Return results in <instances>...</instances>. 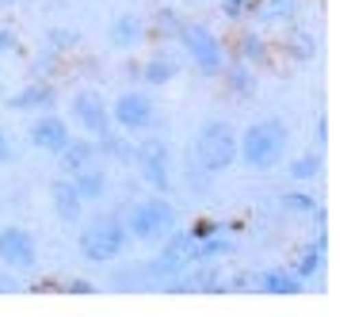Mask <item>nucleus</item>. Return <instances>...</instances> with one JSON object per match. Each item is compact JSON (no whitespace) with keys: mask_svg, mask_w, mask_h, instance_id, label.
Masks as SVG:
<instances>
[{"mask_svg":"<svg viewBox=\"0 0 351 317\" xmlns=\"http://www.w3.org/2000/svg\"><path fill=\"white\" fill-rule=\"evenodd\" d=\"M325 172V157H321V150H313V153H302V157H294L287 165V176H290V184H309V180H317Z\"/></svg>","mask_w":351,"mask_h":317,"instance_id":"nucleus-22","label":"nucleus"},{"mask_svg":"<svg viewBox=\"0 0 351 317\" xmlns=\"http://www.w3.org/2000/svg\"><path fill=\"white\" fill-rule=\"evenodd\" d=\"M73 187L80 191V199L84 203H99V199H107V187H111V176H107L104 161H96V165H84L80 172H73Z\"/></svg>","mask_w":351,"mask_h":317,"instance_id":"nucleus-19","label":"nucleus"},{"mask_svg":"<svg viewBox=\"0 0 351 317\" xmlns=\"http://www.w3.org/2000/svg\"><path fill=\"white\" fill-rule=\"evenodd\" d=\"M145 35H149V23H145V16H138V12H119V16L111 19V27H107V43L123 54H134L145 43Z\"/></svg>","mask_w":351,"mask_h":317,"instance_id":"nucleus-13","label":"nucleus"},{"mask_svg":"<svg viewBox=\"0 0 351 317\" xmlns=\"http://www.w3.org/2000/svg\"><path fill=\"white\" fill-rule=\"evenodd\" d=\"M62 291H69V294H96V283L92 279H65Z\"/></svg>","mask_w":351,"mask_h":317,"instance_id":"nucleus-34","label":"nucleus"},{"mask_svg":"<svg viewBox=\"0 0 351 317\" xmlns=\"http://www.w3.org/2000/svg\"><path fill=\"white\" fill-rule=\"evenodd\" d=\"M313 141H317V150L328 145V115L325 111H317V119H313Z\"/></svg>","mask_w":351,"mask_h":317,"instance_id":"nucleus-31","label":"nucleus"},{"mask_svg":"<svg viewBox=\"0 0 351 317\" xmlns=\"http://www.w3.org/2000/svg\"><path fill=\"white\" fill-rule=\"evenodd\" d=\"M218 229H226L221 222H210V218H202V222H195L187 233H191V241H199V237H210V233H218Z\"/></svg>","mask_w":351,"mask_h":317,"instance_id":"nucleus-32","label":"nucleus"},{"mask_svg":"<svg viewBox=\"0 0 351 317\" xmlns=\"http://www.w3.org/2000/svg\"><path fill=\"white\" fill-rule=\"evenodd\" d=\"M180 69H184V54L168 50V46H157V50H149L145 62L138 65V80L145 89H165V84H172V80L180 77Z\"/></svg>","mask_w":351,"mask_h":317,"instance_id":"nucleus-12","label":"nucleus"},{"mask_svg":"<svg viewBox=\"0 0 351 317\" xmlns=\"http://www.w3.org/2000/svg\"><path fill=\"white\" fill-rule=\"evenodd\" d=\"M287 150H290V126L279 115H263L237 134V161L248 172H260V176L275 172L287 161Z\"/></svg>","mask_w":351,"mask_h":317,"instance_id":"nucleus-1","label":"nucleus"},{"mask_svg":"<svg viewBox=\"0 0 351 317\" xmlns=\"http://www.w3.org/2000/svg\"><path fill=\"white\" fill-rule=\"evenodd\" d=\"M256 291L260 294H302L306 291V279L290 264H271L256 272Z\"/></svg>","mask_w":351,"mask_h":317,"instance_id":"nucleus-16","label":"nucleus"},{"mask_svg":"<svg viewBox=\"0 0 351 317\" xmlns=\"http://www.w3.org/2000/svg\"><path fill=\"white\" fill-rule=\"evenodd\" d=\"M107 107H111V123L119 134H145L157 123V99L149 89H123Z\"/></svg>","mask_w":351,"mask_h":317,"instance_id":"nucleus-7","label":"nucleus"},{"mask_svg":"<svg viewBox=\"0 0 351 317\" xmlns=\"http://www.w3.org/2000/svg\"><path fill=\"white\" fill-rule=\"evenodd\" d=\"M287 58H290V62H298V65L313 62V58H317V35H309L306 27L290 31V38H287Z\"/></svg>","mask_w":351,"mask_h":317,"instance_id":"nucleus-24","label":"nucleus"},{"mask_svg":"<svg viewBox=\"0 0 351 317\" xmlns=\"http://www.w3.org/2000/svg\"><path fill=\"white\" fill-rule=\"evenodd\" d=\"M58 104H62V92H58V84L46 80V77L27 80L23 89H16L12 96H4V107H8V111H19V115L58 111Z\"/></svg>","mask_w":351,"mask_h":317,"instance_id":"nucleus-11","label":"nucleus"},{"mask_svg":"<svg viewBox=\"0 0 351 317\" xmlns=\"http://www.w3.org/2000/svg\"><path fill=\"white\" fill-rule=\"evenodd\" d=\"M69 138H73L69 119L58 115V111H38L35 119H31V126H27V145L38 150V153H50V157H58Z\"/></svg>","mask_w":351,"mask_h":317,"instance_id":"nucleus-9","label":"nucleus"},{"mask_svg":"<svg viewBox=\"0 0 351 317\" xmlns=\"http://www.w3.org/2000/svg\"><path fill=\"white\" fill-rule=\"evenodd\" d=\"M99 161V150H96V138H69L65 141V150L58 153V172L62 176H73V172H80L84 165H96Z\"/></svg>","mask_w":351,"mask_h":317,"instance_id":"nucleus-18","label":"nucleus"},{"mask_svg":"<svg viewBox=\"0 0 351 317\" xmlns=\"http://www.w3.org/2000/svg\"><path fill=\"white\" fill-rule=\"evenodd\" d=\"M279 207L287 214H306V218H309V214L321 207V199H317L313 191H302V187H298V191H282L279 195Z\"/></svg>","mask_w":351,"mask_h":317,"instance_id":"nucleus-26","label":"nucleus"},{"mask_svg":"<svg viewBox=\"0 0 351 317\" xmlns=\"http://www.w3.org/2000/svg\"><path fill=\"white\" fill-rule=\"evenodd\" d=\"M69 123H77L80 130L88 134V138H104V134L114 130L111 107H107V99L99 96L96 89L73 92V99H69Z\"/></svg>","mask_w":351,"mask_h":317,"instance_id":"nucleus-8","label":"nucleus"},{"mask_svg":"<svg viewBox=\"0 0 351 317\" xmlns=\"http://www.w3.org/2000/svg\"><path fill=\"white\" fill-rule=\"evenodd\" d=\"M107 287H111V291H153L149 279H145V268H141V264L114 268V272L107 275Z\"/></svg>","mask_w":351,"mask_h":317,"instance_id":"nucleus-23","label":"nucleus"},{"mask_svg":"<svg viewBox=\"0 0 351 317\" xmlns=\"http://www.w3.org/2000/svg\"><path fill=\"white\" fill-rule=\"evenodd\" d=\"M8 157H12V138L4 134V126H0V165H4Z\"/></svg>","mask_w":351,"mask_h":317,"instance_id":"nucleus-35","label":"nucleus"},{"mask_svg":"<svg viewBox=\"0 0 351 317\" xmlns=\"http://www.w3.org/2000/svg\"><path fill=\"white\" fill-rule=\"evenodd\" d=\"M0 264L12 272H35L38 268V245L31 229L23 226H0Z\"/></svg>","mask_w":351,"mask_h":317,"instance_id":"nucleus-10","label":"nucleus"},{"mask_svg":"<svg viewBox=\"0 0 351 317\" xmlns=\"http://www.w3.org/2000/svg\"><path fill=\"white\" fill-rule=\"evenodd\" d=\"M180 27H184V19L176 16L172 8H160L157 16H153V35L157 38H176L180 35Z\"/></svg>","mask_w":351,"mask_h":317,"instance_id":"nucleus-27","label":"nucleus"},{"mask_svg":"<svg viewBox=\"0 0 351 317\" xmlns=\"http://www.w3.org/2000/svg\"><path fill=\"white\" fill-rule=\"evenodd\" d=\"M126 248H130V233H126L119 211H99L96 218L80 229V237H77L80 260H84V264H92V268L114 264Z\"/></svg>","mask_w":351,"mask_h":317,"instance_id":"nucleus-3","label":"nucleus"},{"mask_svg":"<svg viewBox=\"0 0 351 317\" xmlns=\"http://www.w3.org/2000/svg\"><path fill=\"white\" fill-rule=\"evenodd\" d=\"M50 207H53V214L65 222V226H77L80 218H84V199H80V191L73 187V180L69 176H58L50 180Z\"/></svg>","mask_w":351,"mask_h":317,"instance_id":"nucleus-14","label":"nucleus"},{"mask_svg":"<svg viewBox=\"0 0 351 317\" xmlns=\"http://www.w3.org/2000/svg\"><path fill=\"white\" fill-rule=\"evenodd\" d=\"M221 80H226L229 96H237V99H252L256 89H260V77H256V69H252V65H245L241 58H237L233 65L226 62V69H221Z\"/></svg>","mask_w":351,"mask_h":317,"instance_id":"nucleus-20","label":"nucleus"},{"mask_svg":"<svg viewBox=\"0 0 351 317\" xmlns=\"http://www.w3.org/2000/svg\"><path fill=\"white\" fill-rule=\"evenodd\" d=\"M237 253V237L229 229H218L210 237L191 241V253H187V264H218V260H229Z\"/></svg>","mask_w":351,"mask_h":317,"instance_id":"nucleus-15","label":"nucleus"},{"mask_svg":"<svg viewBox=\"0 0 351 317\" xmlns=\"http://www.w3.org/2000/svg\"><path fill=\"white\" fill-rule=\"evenodd\" d=\"M23 291V279H19V272H12V268L0 264V294H19Z\"/></svg>","mask_w":351,"mask_h":317,"instance_id":"nucleus-29","label":"nucleus"},{"mask_svg":"<svg viewBox=\"0 0 351 317\" xmlns=\"http://www.w3.org/2000/svg\"><path fill=\"white\" fill-rule=\"evenodd\" d=\"M134 168H138L141 184L153 187L157 195L172 191V145H168V138L153 134V138L134 141Z\"/></svg>","mask_w":351,"mask_h":317,"instance_id":"nucleus-6","label":"nucleus"},{"mask_svg":"<svg viewBox=\"0 0 351 317\" xmlns=\"http://www.w3.org/2000/svg\"><path fill=\"white\" fill-rule=\"evenodd\" d=\"M221 4V16L226 19H245L248 8H252V0H218Z\"/></svg>","mask_w":351,"mask_h":317,"instance_id":"nucleus-30","label":"nucleus"},{"mask_svg":"<svg viewBox=\"0 0 351 317\" xmlns=\"http://www.w3.org/2000/svg\"><path fill=\"white\" fill-rule=\"evenodd\" d=\"M325 256H328V233L325 226H317V237L309 241L306 248L298 253V260H294V272L302 275L306 283H321V272H325Z\"/></svg>","mask_w":351,"mask_h":317,"instance_id":"nucleus-17","label":"nucleus"},{"mask_svg":"<svg viewBox=\"0 0 351 317\" xmlns=\"http://www.w3.org/2000/svg\"><path fill=\"white\" fill-rule=\"evenodd\" d=\"M302 12V0H252L248 16H256L260 23H287Z\"/></svg>","mask_w":351,"mask_h":317,"instance_id":"nucleus-21","label":"nucleus"},{"mask_svg":"<svg viewBox=\"0 0 351 317\" xmlns=\"http://www.w3.org/2000/svg\"><path fill=\"white\" fill-rule=\"evenodd\" d=\"M16 46H19L16 31H12V27H4V23H0V58H8V54H16Z\"/></svg>","mask_w":351,"mask_h":317,"instance_id":"nucleus-33","label":"nucleus"},{"mask_svg":"<svg viewBox=\"0 0 351 317\" xmlns=\"http://www.w3.org/2000/svg\"><path fill=\"white\" fill-rule=\"evenodd\" d=\"M237 58H241L245 65H252V69H256V65H263L267 58H271V50H267V43H263L260 35L245 31V35L237 38Z\"/></svg>","mask_w":351,"mask_h":317,"instance_id":"nucleus-25","label":"nucleus"},{"mask_svg":"<svg viewBox=\"0 0 351 317\" xmlns=\"http://www.w3.org/2000/svg\"><path fill=\"white\" fill-rule=\"evenodd\" d=\"M191 161L206 172V176L229 172V168L237 165V130H233V123H229V119H206V123L195 130Z\"/></svg>","mask_w":351,"mask_h":317,"instance_id":"nucleus-4","label":"nucleus"},{"mask_svg":"<svg viewBox=\"0 0 351 317\" xmlns=\"http://www.w3.org/2000/svg\"><path fill=\"white\" fill-rule=\"evenodd\" d=\"M176 46L184 54V62L195 65L199 77H206V80L221 77V69H226V46H221L214 27H206L202 19H184L180 35H176Z\"/></svg>","mask_w":351,"mask_h":317,"instance_id":"nucleus-5","label":"nucleus"},{"mask_svg":"<svg viewBox=\"0 0 351 317\" xmlns=\"http://www.w3.org/2000/svg\"><path fill=\"white\" fill-rule=\"evenodd\" d=\"M77 43V35H73V31H65V27H50V31H46V46H50V50H69V46Z\"/></svg>","mask_w":351,"mask_h":317,"instance_id":"nucleus-28","label":"nucleus"},{"mask_svg":"<svg viewBox=\"0 0 351 317\" xmlns=\"http://www.w3.org/2000/svg\"><path fill=\"white\" fill-rule=\"evenodd\" d=\"M119 218H123L130 241H141V245H160L180 226V211L168 203V195H157V191L123 203L119 207Z\"/></svg>","mask_w":351,"mask_h":317,"instance_id":"nucleus-2","label":"nucleus"}]
</instances>
